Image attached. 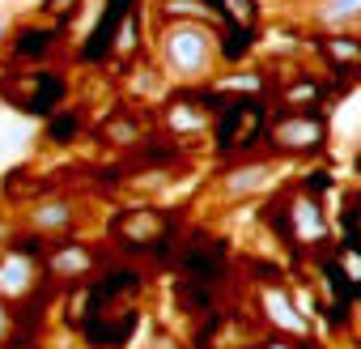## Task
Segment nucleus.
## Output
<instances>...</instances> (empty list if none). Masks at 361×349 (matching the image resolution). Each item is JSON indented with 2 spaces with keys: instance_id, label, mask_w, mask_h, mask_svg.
<instances>
[{
  "instance_id": "23",
  "label": "nucleus",
  "mask_w": 361,
  "mask_h": 349,
  "mask_svg": "<svg viewBox=\"0 0 361 349\" xmlns=\"http://www.w3.org/2000/svg\"><path fill=\"white\" fill-rule=\"evenodd\" d=\"M247 349H306L302 341H289V336H264V341H255V345H247Z\"/></svg>"
},
{
  "instance_id": "27",
  "label": "nucleus",
  "mask_w": 361,
  "mask_h": 349,
  "mask_svg": "<svg viewBox=\"0 0 361 349\" xmlns=\"http://www.w3.org/2000/svg\"><path fill=\"white\" fill-rule=\"evenodd\" d=\"M357 170H361V162H357Z\"/></svg>"
},
{
  "instance_id": "14",
  "label": "nucleus",
  "mask_w": 361,
  "mask_h": 349,
  "mask_svg": "<svg viewBox=\"0 0 361 349\" xmlns=\"http://www.w3.org/2000/svg\"><path fill=\"white\" fill-rule=\"evenodd\" d=\"M56 39H60V30H56V26H35V30H22V35H18V43H13V60H22V64L43 60V56L56 47Z\"/></svg>"
},
{
  "instance_id": "9",
  "label": "nucleus",
  "mask_w": 361,
  "mask_h": 349,
  "mask_svg": "<svg viewBox=\"0 0 361 349\" xmlns=\"http://www.w3.org/2000/svg\"><path fill=\"white\" fill-rule=\"evenodd\" d=\"M264 128H268V124H264V111L255 107V98L234 102V107L221 111V119H217V145H221V153H243Z\"/></svg>"
},
{
  "instance_id": "1",
  "label": "nucleus",
  "mask_w": 361,
  "mask_h": 349,
  "mask_svg": "<svg viewBox=\"0 0 361 349\" xmlns=\"http://www.w3.org/2000/svg\"><path fill=\"white\" fill-rule=\"evenodd\" d=\"M272 226H276L281 239H285L289 247H298V252H314V247H323V243L331 239L327 218H323V205H319V196L306 192V188L289 192V196L272 209Z\"/></svg>"
},
{
  "instance_id": "25",
  "label": "nucleus",
  "mask_w": 361,
  "mask_h": 349,
  "mask_svg": "<svg viewBox=\"0 0 361 349\" xmlns=\"http://www.w3.org/2000/svg\"><path fill=\"white\" fill-rule=\"evenodd\" d=\"M13 336V307L0 302V349H5V341Z\"/></svg>"
},
{
  "instance_id": "19",
  "label": "nucleus",
  "mask_w": 361,
  "mask_h": 349,
  "mask_svg": "<svg viewBox=\"0 0 361 349\" xmlns=\"http://www.w3.org/2000/svg\"><path fill=\"white\" fill-rule=\"evenodd\" d=\"M285 102H293V111H319L314 102L323 98V85L314 81V77H302L298 85H285V94H281Z\"/></svg>"
},
{
  "instance_id": "6",
  "label": "nucleus",
  "mask_w": 361,
  "mask_h": 349,
  "mask_svg": "<svg viewBox=\"0 0 361 349\" xmlns=\"http://www.w3.org/2000/svg\"><path fill=\"white\" fill-rule=\"evenodd\" d=\"M0 94H5L18 111H26V115H47V111L64 98V77H56V73L0 77Z\"/></svg>"
},
{
  "instance_id": "4",
  "label": "nucleus",
  "mask_w": 361,
  "mask_h": 349,
  "mask_svg": "<svg viewBox=\"0 0 361 349\" xmlns=\"http://www.w3.org/2000/svg\"><path fill=\"white\" fill-rule=\"evenodd\" d=\"M264 136L276 153H319L327 141V124L319 119V111H281L264 128Z\"/></svg>"
},
{
  "instance_id": "24",
  "label": "nucleus",
  "mask_w": 361,
  "mask_h": 349,
  "mask_svg": "<svg viewBox=\"0 0 361 349\" xmlns=\"http://www.w3.org/2000/svg\"><path fill=\"white\" fill-rule=\"evenodd\" d=\"M344 315H348V328L361 336V290H353V294H348V307H344Z\"/></svg>"
},
{
  "instance_id": "7",
  "label": "nucleus",
  "mask_w": 361,
  "mask_h": 349,
  "mask_svg": "<svg viewBox=\"0 0 361 349\" xmlns=\"http://www.w3.org/2000/svg\"><path fill=\"white\" fill-rule=\"evenodd\" d=\"M166 235H170V218L157 213V209H132V213H119L111 222V239L123 243V247H132V252H149Z\"/></svg>"
},
{
  "instance_id": "15",
  "label": "nucleus",
  "mask_w": 361,
  "mask_h": 349,
  "mask_svg": "<svg viewBox=\"0 0 361 349\" xmlns=\"http://www.w3.org/2000/svg\"><path fill=\"white\" fill-rule=\"evenodd\" d=\"M323 56H327V64L340 69V73H357V69H361V43H357V39H327Z\"/></svg>"
},
{
  "instance_id": "2",
  "label": "nucleus",
  "mask_w": 361,
  "mask_h": 349,
  "mask_svg": "<svg viewBox=\"0 0 361 349\" xmlns=\"http://www.w3.org/2000/svg\"><path fill=\"white\" fill-rule=\"evenodd\" d=\"M161 60H166V69L174 77H183V81L204 77L209 64H213V35L204 26H192V22L170 26L161 35Z\"/></svg>"
},
{
  "instance_id": "21",
  "label": "nucleus",
  "mask_w": 361,
  "mask_h": 349,
  "mask_svg": "<svg viewBox=\"0 0 361 349\" xmlns=\"http://www.w3.org/2000/svg\"><path fill=\"white\" fill-rule=\"evenodd\" d=\"M344 230H348V247L361 252V192H348L344 196Z\"/></svg>"
},
{
  "instance_id": "18",
  "label": "nucleus",
  "mask_w": 361,
  "mask_h": 349,
  "mask_svg": "<svg viewBox=\"0 0 361 349\" xmlns=\"http://www.w3.org/2000/svg\"><path fill=\"white\" fill-rule=\"evenodd\" d=\"M217 13H226V22L234 30H251L255 26V0H209Z\"/></svg>"
},
{
  "instance_id": "22",
  "label": "nucleus",
  "mask_w": 361,
  "mask_h": 349,
  "mask_svg": "<svg viewBox=\"0 0 361 349\" xmlns=\"http://www.w3.org/2000/svg\"><path fill=\"white\" fill-rule=\"evenodd\" d=\"M115 52H136V13H123L119 30H115Z\"/></svg>"
},
{
  "instance_id": "26",
  "label": "nucleus",
  "mask_w": 361,
  "mask_h": 349,
  "mask_svg": "<svg viewBox=\"0 0 361 349\" xmlns=\"http://www.w3.org/2000/svg\"><path fill=\"white\" fill-rule=\"evenodd\" d=\"M0 39H5V18H0Z\"/></svg>"
},
{
  "instance_id": "17",
  "label": "nucleus",
  "mask_w": 361,
  "mask_h": 349,
  "mask_svg": "<svg viewBox=\"0 0 361 349\" xmlns=\"http://www.w3.org/2000/svg\"><path fill=\"white\" fill-rule=\"evenodd\" d=\"M102 136H106L111 145H136V141H140V124H136V115L119 111V115H111V119L102 124Z\"/></svg>"
},
{
  "instance_id": "8",
  "label": "nucleus",
  "mask_w": 361,
  "mask_h": 349,
  "mask_svg": "<svg viewBox=\"0 0 361 349\" xmlns=\"http://www.w3.org/2000/svg\"><path fill=\"white\" fill-rule=\"evenodd\" d=\"M272 174H276L272 158H247V162H234L217 174V192H221V201H247L272 184Z\"/></svg>"
},
{
  "instance_id": "12",
  "label": "nucleus",
  "mask_w": 361,
  "mask_h": 349,
  "mask_svg": "<svg viewBox=\"0 0 361 349\" xmlns=\"http://www.w3.org/2000/svg\"><path fill=\"white\" fill-rule=\"evenodd\" d=\"M26 226H30L39 239H64V235H73V226H77V205H73L68 196H47V201H39V205L26 213Z\"/></svg>"
},
{
  "instance_id": "10",
  "label": "nucleus",
  "mask_w": 361,
  "mask_h": 349,
  "mask_svg": "<svg viewBox=\"0 0 361 349\" xmlns=\"http://www.w3.org/2000/svg\"><path fill=\"white\" fill-rule=\"evenodd\" d=\"M43 273L60 285H81L98 273V256L81 243H56L47 256H43Z\"/></svg>"
},
{
  "instance_id": "5",
  "label": "nucleus",
  "mask_w": 361,
  "mask_h": 349,
  "mask_svg": "<svg viewBox=\"0 0 361 349\" xmlns=\"http://www.w3.org/2000/svg\"><path fill=\"white\" fill-rule=\"evenodd\" d=\"M39 290H43V256H35L26 247L0 252V302L22 307Z\"/></svg>"
},
{
  "instance_id": "11",
  "label": "nucleus",
  "mask_w": 361,
  "mask_h": 349,
  "mask_svg": "<svg viewBox=\"0 0 361 349\" xmlns=\"http://www.w3.org/2000/svg\"><path fill=\"white\" fill-rule=\"evenodd\" d=\"M161 124L170 136H204L213 128V111L204 98H192V94H178L174 102H166L161 111Z\"/></svg>"
},
{
  "instance_id": "13",
  "label": "nucleus",
  "mask_w": 361,
  "mask_h": 349,
  "mask_svg": "<svg viewBox=\"0 0 361 349\" xmlns=\"http://www.w3.org/2000/svg\"><path fill=\"white\" fill-rule=\"evenodd\" d=\"M123 13H128V0H111V5H106V13H102L98 30H94V35H90V43H85V60H94V64H98V60L115 47V30H119Z\"/></svg>"
},
{
  "instance_id": "16",
  "label": "nucleus",
  "mask_w": 361,
  "mask_h": 349,
  "mask_svg": "<svg viewBox=\"0 0 361 349\" xmlns=\"http://www.w3.org/2000/svg\"><path fill=\"white\" fill-rule=\"evenodd\" d=\"M217 94L230 102V98H238V102H247V98H255V94H264V77H255V73H234V77H226L221 85H217Z\"/></svg>"
},
{
  "instance_id": "20",
  "label": "nucleus",
  "mask_w": 361,
  "mask_h": 349,
  "mask_svg": "<svg viewBox=\"0 0 361 349\" xmlns=\"http://www.w3.org/2000/svg\"><path fill=\"white\" fill-rule=\"evenodd\" d=\"M353 18H361V0H323L319 5L323 26H348Z\"/></svg>"
},
{
  "instance_id": "3",
  "label": "nucleus",
  "mask_w": 361,
  "mask_h": 349,
  "mask_svg": "<svg viewBox=\"0 0 361 349\" xmlns=\"http://www.w3.org/2000/svg\"><path fill=\"white\" fill-rule=\"evenodd\" d=\"M255 311H259V324L272 332V336H289V341H310V319L306 311L298 307L293 290L281 285V281H259L255 285Z\"/></svg>"
}]
</instances>
